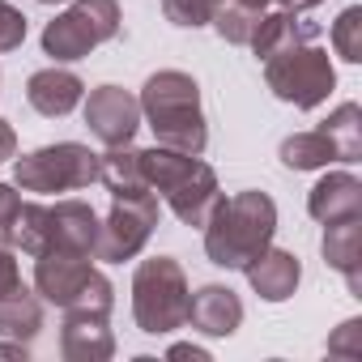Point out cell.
Wrapping results in <instances>:
<instances>
[{
	"instance_id": "6da1fadb",
	"label": "cell",
	"mask_w": 362,
	"mask_h": 362,
	"mask_svg": "<svg viewBox=\"0 0 362 362\" xmlns=\"http://www.w3.org/2000/svg\"><path fill=\"white\" fill-rule=\"evenodd\" d=\"M141 175H145V188L179 218V226H205L222 201L218 170L201 162V153L166 149V145L141 149Z\"/></svg>"
},
{
	"instance_id": "277c9868",
	"label": "cell",
	"mask_w": 362,
	"mask_h": 362,
	"mask_svg": "<svg viewBox=\"0 0 362 362\" xmlns=\"http://www.w3.org/2000/svg\"><path fill=\"white\" fill-rule=\"evenodd\" d=\"M18 252L26 256H43V252H77V256H94L98 243V214L86 201H22L18 222H13V239Z\"/></svg>"
},
{
	"instance_id": "5bb4252c",
	"label": "cell",
	"mask_w": 362,
	"mask_h": 362,
	"mask_svg": "<svg viewBox=\"0 0 362 362\" xmlns=\"http://www.w3.org/2000/svg\"><path fill=\"white\" fill-rule=\"evenodd\" d=\"M307 214L320 226L341 222V218H362V179L349 170H328L307 192Z\"/></svg>"
},
{
	"instance_id": "d4e9b609",
	"label": "cell",
	"mask_w": 362,
	"mask_h": 362,
	"mask_svg": "<svg viewBox=\"0 0 362 362\" xmlns=\"http://www.w3.org/2000/svg\"><path fill=\"white\" fill-rule=\"evenodd\" d=\"M22 43H26V13L13 9L9 0H0V56L18 52Z\"/></svg>"
},
{
	"instance_id": "5b68a950",
	"label": "cell",
	"mask_w": 362,
	"mask_h": 362,
	"mask_svg": "<svg viewBox=\"0 0 362 362\" xmlns=\"http://www.w3.org/2000/svg\"><path fill=\"white\" fill-rule=\"evenodd\" d=\"M35 294L60 311H81V315H107L115 307V286L107 273L90 264V256L77 252H43L35 256Z\"/></svg>"
},
{
	"instance_id": "4316f807",
	"label": "cell",
	"mask_w": 362,
	"mask_h": 362,
	"mask_svg": "<svg viewBox=\"0 0 362 362\" xmlns=\"http://www.w3.org/2000/svg\"><path fill=\"white\" fill-rule=\"evenodd\" d=\"M18 209H22V197H18V184H0V239H13V222H18Z\"/></svg>"
},
{
	"instance_id": "f1b7e54d",
	"label": "cell",
	"mask_w": 362,
	"mask_h": 362,
	"mask_svg": "<svg viewBox=\"0 0 362 362\" xmlns=\"http://www.w3.org/2000/svg\"><path fill=\"white\" fill-rule=\"evenodd\" d=\"M9 158H18V132L9 119H0V162H9Z\"/></svg>"
},
{
	"instance_id": "d6986e66",
	"label": "cell",
	"mask_w": 362,
	"mask_h": 362,
	"mask_svg": "<svg viewBox=\"0 0 362 362\" xmlns=\"http://www.w3.org/2000/svg\"><path fill=\"white\" fill-rule=\"evenodd\" d=\"M43 332V298L26 286H13L9 294H0V337L13 341H35Z\"/></svg>"
},
{
	"instance_id": "1f68e13d",
	"label": "cell",
	"mask_w": 362,
	"mask_h": 362,
	"mask_svg": "<svg viewBox=\"0 0 362 362\" xmlns=\"http://www.w3.org/2000/svg\"><path fill=\"white\" fill-rule=\"evenodd\" d=\"M281 9H290V13H307V9H320L324 0H277Z\"/></svg>"
},
{
	"instance_id": "2e32d148",
	"label": "cell",
	"mask_w": 362,
	"mask_h": 362,
	"mask_svg": "<svg viewBox=\"0 0 362 362\" xmlns=\"http://www.w3.org/2000/svg\"><path fill=\"white\" fill-rule=\"evenodd\" d=\"M320 39V26L303 13H290V9H277V13H260L247 47L256 52V60H269L277 52H290L298 43H315Z\"/></svg>"
},
{
	"instance_id": "83f0119b",
	"label": "cell",
	"mask_w": 362,
	"mask_h": 362,
	"mask_svg": "<svg viewBox=\"0 0 362 362\" xmlns=\"http://www.w3.org/2000/svg\"><path fill=\"white\" fill-rule=\"evenodd\" d=\"M13 286H22L18 252H13V243H5V239H0V294H9Z\"/></svg>"
},
{
	"instance_id": "ba28073f",
	"label": "cell",
	"mask_w": 362,
	"mask_h": 362,
	"mask_svg": "<svg viewBox=\"0 0 362 362\" xmlns=\"http://www.w3.org/2000/svg\"><path fill=\"white\" fill-rule=\"evenodd\" d=\"M98 179V153L81 141H56L13 162V184L22 192L56 197V192H81Z\"/></svg>"
},
{
	"instance_id": "52a82bcc",
	"label": "cell",
	"mask_w": 362,
	"mask_h": 362,
	"mask_svg": "<svg viewBox=\"0 0 362 362\" xmlns=\"http://www.w3.org/2000/svg\"><path fill=\"white\" fill-rule=\"evenodd\" d=\"M124 26L119 0H73V5L43 26V56L56 64H77L94 47L111 43Z\"/></svg>"
},
{
	"instance_id": "8fae6325",
	"label": "cell",
	"mask_w": 362,
	"mask_h": 362,
	"mask_svg": "<svg viewBox=\"0 0 362 362\" xmlns=\"http://www.w3.org/2000/svg\"><path fill=\"white\" fill-rule=\"evenodd\" d=\"M81 103H86V128L103 145H132V136L141 128V103H136L132 90H124V86H98Z\"/></svg>"
},
{
	"instance_id": "3957f363",
	"label": "cell",
	"mask_w": 362,
	"mask_h": 362,
	"mask_svg": "<svg viewBox=\"0 0 362 362\" xmlns=\"http://www.w3.org/2000/svg\"><path fill=\"white\" fill-rule=\"evenodd\" d=\"M205 230V256L218 269H247L277 235V205L269 192H235L222 197L218 209L209 214Z\"/></svg>"
},
{
	"instance_id": "4fadbf2b",
	"label": "cell",
	"mask_w": 362,
	"mask_h": 362,
	"mask_svg": "<svg viewBox=\"0 0 362 362\" xmlns=\"http://www.w3.org/2000/svg\"><path fill=\"white\" fill-rule=\"evenodd\" d=\"M188 324L205 337H230L243 324V298L230 286L209 281L188 298Z\"/></svg>"
},
{
	"instance_id": "9c48e42d",
	"label": "cell",
	"mask_w": 362,
	"mask_h": 362,
	"mask_svg": "<svg viewBox=\"0 0 362 362\" xmlns=\"http://www.w3.org/2000/svg\"><path fill=\"white\" fill-rule=\"evenodd\" d=\"M264 86L273 90V98H281L298 111H311V107L328 103V94L337 90V69L324 47L298 43V47L264 60Z\"/></svg>"
},
{
	"instance_id": "30bf717a",
	"label": "cell",
	"mask_w": 362,
	"mask_h": 362,
	"mask_svg": "<svg viewBox=\"0 0 362 362\" xmlns=\"http://www.w3.org/2000/svg\"><path fill=\"white\" fill-rule=\"evenodd\" d=\"M158 218H162V201H158L149 188L111 197V214L98 222L94 260H103V264L136 260V256H141V247L149 243V235L158 230Z\"/></svg>"
},
{
	"instance_id": "7c38bea8",
	"label": "cell",
	"mask_w": 362,
	"mask_h": 362,
	"mask_svg": "<svg viewBox=\"0 0 362 362\" xmlns=\"http://www.w3.org/2000/svg\"><path fill=\"white\" fill-rule=\"evenodd\" d=\"M81 98H86V81H81L73 69H60V64L39 69V73H30V81H26V103H30L39 115H47V119H60V115L77 111Z\"/></svg>"
},
{
	"instance_id": "7a4b0ae2",
	"label": "cell",
	"mask_w": 362,
	"mask_h": 362,
	"mask_svg": "<svg viewBox=\"0 0 362 362\" xmlns=\"http://www.w3.org/2000/svg\"><path fill=\"white\" fill-rule=\"evenodd\" d=\"M141 119L153 128V141L166 149L184 153H205L209 145V124L201 111V86L184 69H158L141 86Z\"/></svg>"
},
{
	"instance_id": "cb8c5ba5",
	"label": "cell",
	"mask_w": 362,
	"mask_h": 362,
	"mask_svg": "<svg viewBox=\"0 0 362 362\" xmlns=\"http://www.w3.org/2000/svg\"><path fill=\"white\" fill-rule=\"evenodd\" d=\"M162 13H166V22H170V26L201 30V26H209L214 0H162Z\"/></svg>"
},
{
	"instance_id": "d6a6232c",
	"label": "cell",
	"mask_w": 362,
	"mask_h": 362,
	"mask_svg": "<svg viewBox=\"0 0 362 362\" xmlns=\"http://www.w3.org/2000/svg\"><path fill=\"white\" fill-rule=\"evenodd\" d=\"M243 5H252V9H260V13H264V9H269V0H243Z\"/></svg>"
},
{
	"instance_id": "44dd1931",
	"label": "cell",
	"mask_w": 362,
	"mask_h": 362,
	"mask_svg": "<svg viewBox=\"0 0 362 362\" xmlns=\"http://www.w3.org/2000/svg\"><path fill=\"white\" fill-rule=\"evenodd\" d=\"M320 128H324V136L337 145V158H341V162H349V166L362 162V107H358V103H341Z\"/></svg>"
},
{
	"instance_id": "e0dca14e",
	"label": "cell",
	"mask_w": 362,
	"mask_h": 362,
	"mask_svg": "<svg viewBox=\"0 0 362 362\" xmlns=\"http://www.w3.org/2000/svg\"><path fill=\"white\" fill-rule=\"evenodd\" d=\"M60 354L69 362H107L115 354V337L107 315H81V311H64V328H60Z\"/></svg>"
},
{
	"instance_id": "603a6c76",
	"label": "cell",
	"mask_w": 362,
	"mask_h": 362,
	"mask_svg": "<svg viewBox=\"0 0 362 362\" xmlns=\"http://www.w3.org/2000/svg\"><path fill=\"white\" fill-rule=\"evenodd\" d=\"M332 52L345 64H362V5L341 9V18L332 22Z\"/></svg>"
},
{
	"instance_id": "484cf974",
	"label": "cell",
	"mask_w": 362,
	"mask_h": 362,
	"mask_svg": "<svg viewBox=\"0 0 362 362\" xmlns=\"http://www.w3.org/2000/svg\"><path fill=\"white\" fill-rule=\"evenodd\" d=\"M328 354H337V358H362V320H345L328 337Z\"/></svg>"
},
{
	"instance_id": "836d02e7",
	"label": "cell",
	"mask_w": 362,
	"mask_h": 362,
	"mask_svg": "<svg viewBox=\"0 0 362 362\" xmlns=\"http://www.w3.org/2000/svg\"><path fill=\"white\" fill-rule=\"evenodd\" d=\"M39 5H60V0H39Z\"/></svg>"
},
{
	"instance_id": "ffe728a7",
	"label": "cell",
	"mask_w": 362,
	"mask_h": 362,
	"mask_svg": "<svg viewBox=\"0 0 362 362\" xmlns=\"http://www.w3.org/2000/svg\"><path fill=\"white\" fill-rule=\"evenodd\" d=\"M277 158H281V166H290V170H324V166L341 162V158H337V145L324 136V128L286 136L281 149H277Z\"/></svg>"
},
{
	"instance_id": "4dcf8cb0",
	"label": "cell",
	"mask_w": 362,
	"mask_h": 362,
	"mask_svg": "<svg viewBox=\"0 0 362 362\" xmlns=\"http://www.w3.org/2000/svg\"><path fill=\"white\" fill-rule=\"evenodd\" d=\"M0 358H22V362H26V358H30V345H26V341H13V337H9L5 345H0Z\"/></svg>"
},
{
	"instance_id": "8992f818",
	"label": "cell",
	"mask_w": 362,
	"mask_h": 362,
	"mask_svg": "<svg viewBox=\"0 0 362 362\" xmlns=\"http://www.w3.org/2000/svg\"><path fill=\"white\" fill-rule=\"evenodd\" d=\"M188 273L175 256H149L132 273V320L149 337H166L188 324Z\"/></svg>"
},
{
	"instance_id": "ac0fdd59",
	"label": "cell",
	"mask_w": 362,
	"mask_h": 362,
	"mask_svg": "<svg viewBox=\"0 0 362 362\" xmlns=\"http://www.w3.org/2000/svg\"><path fill=\"white\" fill-rule=\"evenodd\" d=\"M320 252H324V264L345 277L349 294L362 298V273H358V260H362V218L328 222L324 239H320Z\"/></svg>"
},
{
	"instance_id": "f546056e",
	"label": "cell",
	"mask_w": 362,
	"mask_h": 362,
	"mask_svg": "<svg viewBox=\"0 0 362 362\" xmlns=\"http://www.w3.org/2000/svg\"><path fill=\"white\" fill-rule=\"evenodd\" d=\"M170 358H192V362H209V349H201V345L184 341V345H170Z\"/></svg>"
},
{
	"instance_id": "7402d4cb",
	"label": "cell",
	"mask_w": 362,
	"mask_h": 362,
	"mask_svg": "<svg viewBox=\"0 0 362 362\" xmlns=\"http://www.w3.org/2000/svg\"><path fill=\"white\" fill-rule=\"evenodd\" d=\"M256 22H260V9L243 5V0H214L209 26H214V30H218L226 43H235V47H247V39H252Z\"/></svg>"
},
{
	"instance_id": "9a60e30c",
	"label": "cell",
	"mask_w": 362,
	"mask_h": 362,
	"mask_svg": "<svg viewBox=\"0 0 362 362\" xmlns=\"http://www.w3.org/2000/svg\"><path fill=\"white\" fill-rule=\"evenodd\" d=\"M247 286L264 298V303H286V298H294V290H298V281H303V264H298V256L294 252H281V247H264L247 269Z\"/></svg>"
}]
</instances>
